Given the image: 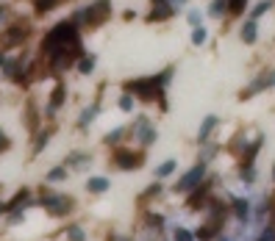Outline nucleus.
I'll list each match as a JSON object with an SVG mask.
<instances>
[{
	"label": "nucleus",
	"instance_id": "obj_9",
	"mask_svg": "<svg viewBox=\"0 0 275 241\" xmlns=\"http://www.w3.org/2000/svg\"><path fill=\"white\" fill-rule=\"evenodd\" d=\"M86 189H89V192H95V194L106 192V189H109V177H89Z\"/></svg>",
	"mask_w": 275,
	"mask_h": 241
},
{
	"label": "nucleus",
	"instance_id": "obj_4",
	"mask_svg": "<svg viewBox=\"0 0 275 241\" xmlns=\"http://www.w3.org/2000/svg\"><path fill=\"white\" fill-rule=\"evenodd\" d=\"M134 133H136V139H139L142 144H153V142H156V130L150 128V120H148V117H139Z\"/></svg>",
	"mask_w": 275,
	"mask_h": 241
},
{
	"label": "nucleus",
	"instance_id": "obj_21",
	"mask_svg": "<svg viewBox=\"0 0 275 241\" xmlns=\"http://www.w3.org/2000/svg\"><path fill=\"white\" fill-rule=\"evenodd\" d=\"M225 8L231 14H239L242 8H245V0H225Z\"/></svg>",
	"mask_w": 275,
	"mask_h": 241
},
{
	"label": "nucleus",
	"instance_id": "obj_7",
	"mask_svg": "<svg viewBox=\"0 0 275 241\" xmlns=\"http://www.w3.org/2000/svg\"><path fill=\"white\" fill-rule=\"evenodd\" d=\"M25 36H28V31H25V28H11V31H8V36H3V47H14V44L25 42Z\"/></svg>",
	"mask_w": 275,
	"mask_h": 241
},
{
	"label": "nucleus",
	"instance_id": "obj_35",
	"mask_svg": "<svg viewBox=\"0 0 275 241\" xmlns=\"http://www.w3.org/2000/svg\"><path fill=\"white\" fill-rule=\"evenodd\" d=\"M273 177H275V172H273Z\"/></svg>",
	"mask_w": 275,
	"mask_h": 241
},
{
	"label": "nucleus",
	"instance_id": "obj_19",
	"mask_svg": "<svg viewBox=\"0 0 275 241\" xmlns=\"http://www.w3.org/2000/svg\"><path fill=\"white\" fill-rule=\"evenodd\" d=\"M206 39H209V31H206V28H200V25H198V28L192 31V44H203Z\"/></svg>",
	"mask_w": 275,
	"mask_h": 241
},
{
	"label": "nucleus",
	"instance_id": "obj_15",
	"mask_svg": "<svg viewBox=\"0 0 275 241\" xmlns=\"http://www.w3.org/2000/svg\"><path fill=\"white\" fill-rule=\"evenodd\" d=\"M81 163H89V153H72V156L67 158V166H75V169H81Z\"/></svg>",
	"mask_w": 275,
	"mask_h": 241
},
{
	"label": "nucleus",
	"instance_id": "obj_26",
	"mask_svg": "<svg viewBox=\"0 0 275 241\" xmlns=\"http://www.w3.org/2000/svg\"><path fill=\"white\" fill-rule=\"evenodd\" d=\"M120 108H122V111H131V108H134V97H131V94H122V97H120Z\"/></svg>",
	"mask_w": 275,
	"mask_h": 241
},
{
	"label": "nucleus",
	"instance_id": "obj_28",
	"mask_svg": "<svg viewBox=\"0 0 275 241\" xmlns=\"http://www.w3.org/2000/svg\"><path fill=\"white\" fill-rule=\"evenodd\" d=\"M120 136H122V130L117 128V130H114V133H109V136H106V144H114V142H117V139H120Z\"/></svg>",
	"mask_w": 275,
	"mask_h": 241
},
{
	"label": "nucleus",
	"instance_id": "obj_8",
	"mask_svg": "<svg viewBox=\"0 0 275 241\" xmlns=\"http://www.w3.org/2000/svg\"><path fill=\"white\" fill-rule=\"evenodd\" d=\"M61 103H64V86L58 83L56 89H53V94H50V106H48V111L53 114V111H56L58 106H61Z\"/></svg>",
	"mask_w": 275,
	"mask_h": 241
},
{
	"label": "nucleus",
	"instance_id": "obj_2",
	"mask_svg": "<svg viewBox=\"0 0 275 241\" xmlns=\"http://www.w3.org/2000/svg\"><path fill=\"white\" fill-rule=\"evenodd\" d=\"M203 177H206V163H198L195 169H189L181 180H178L175 189H178V192H192V189H198V183L203 180Z\"/></svg>",
	"mask_w": 275,
	"mask_h": 241
},
{
	"label": "nucleus",
	"instance_id": "obj_12",
	"mask_svg": "<svg viewBox=\"0 0 275 241\" xmlns=\"http://www.w3.org/2000/svg\"><path fill=\"white\" fill-rule=\"evenodd\" d=\"M242 42H247V44L256 42V22H253V20L242 25Z\"/></svg>",
	"mask_w": 275,
	"mask_h": 241
},
{
	"label": "nucleus",
	"instance_id": "obj_16",
	"mask_svg": "<svg viewBox=\"0 0 275 241\" xmlns=\"http://www.w3.org/2000/svg\"><path fill=\"white\" fill-rule=\"evenodd\" d=\"M95 114H98V106H89L84 114H81V120H78V128H89V122L95 120Z\"/></svg>",
	"mask_w": 275,
	"mask_h": 241
},
{
	"label": "nucleus",
	"instance_id": "obj_34",
	"mask_svg": "<svg viewBox=\"0 0 275 241\" xmlns=\"http://www.w3.org/2000/svg\"><path fill=\"white\" fill-rule=\"evenodd\" d=\"M0 20H6V8H0Z\"/></svg>",
	"mask_w": 275,
	"mask_h": 241
},
{
	"label": "nucleus",
	"instance_id": "obj_27",
	"mask_svg": "<svg viewBox=\"0 0 275 241\" xmlns=\"http://www.w3.org/2000/svg\"><path fill=\"white\" fill-rule=\"evenodd\" d=\"M175 241H192V233L186 230V227H178V230H175Z\"/></svg>",
	"mask_w": 275,
	"mask_h": 241
},
{
	"label": "nucleus",
	"instance_id": "obj_6",
	"mask_svg": "<svg viewBox=\"0 0 275 241\" xmlns=\"http://www.w3.org/2000/svg\"><path fill=\"white\" fill-rule=\"evenodd\" d=\"M267 86H275V70L273 72H264V75H261V78L250 86V89H245V92H242V97H250V94L261 92V89H267Z\"/></svg>",
	"mask_w": 275,
	"mask_h": 241
},
{
	"label": "nucleus",
	"instance_id": "obj_14",
	"mask_svg": "<svg viewBox=\"0 0 275 241\" xmlns=\"http://www.w3.org/2000/svg\"><path fill=\"white\" fill-rule=\"evenodd\" d=\"M172 14V6L169 3H159V6L153 8V14H150V20H164V17Z\"/></svg>",
	"mask_w": 275,
	"mask_h": 241
},
{
	"label": "nucleus",
	"instance_id": "obj_37",
	"mask_svg": "<svg viewBox=\"0 0 275 241\" xmlns=\"http://www.w3.org/2000/svg\"><path fill=\"white\" fill-rule=\"evenodd\" d=\"M222 241H225V239H222Z\"/></svg>",
	"mask_w": 275,
	"mask_h": 241
},
{
	"label": "nucleus",
	"instance_id": "obj_20",
	"mask_svg": "<svg viewBox=\"0 0 275 241\" xmlns=\"http://www.w3.org/2000/svg\"><path fill=\"white\" fill-rule=\"evenodd\" d=\"M78 70L84 72V75H86V72H92V70H95V56H84V58H81V64H78Z\"/></svg>",
	"mask_w": 275,
	"mask_h": 241
},
{
	"label": "nucleus",
	"instance_id": "obj_18",
	"mask_svg": "<svg viewBox=\"0 0 275 241\" xmlns=\"http://www.w3.org/2000/svg\"><path fill=\"white\" fill-rule=\"evenodd\" d=\"M175 166H178L175 161H164L162 166L156 169V175H159V177H167V175H172V172H175Z\"/></svg>",
	"mask_w": 275,
	"mask_h": 241
},
{
	"label": "nucleus",
	"instance_id": "obj_23",
	"mask_svg": "<svg viewBox=\"0 0 275 241\" xmlns=\"http://www.w3.org/2000/svg\"><path fill=\"white\" fill-rule=\"evenodd\" d=\"M67 177V169H53V172H48V180L50 183H58V180H64Z\"/></svg>",
	"mask_w": 275,
	"mask_h": 241
},
{
	"label": "nucleus",
	"instance_id": "obj_33",
	"mask_svg": "<svg viewBox=\"0 0 275 241\" xmlns=\"http://www.w3.org/2000/svg\"><path fill=\"white\" fill-rule=\"evenodd\" d=\"M3 64H6V56H3V53H0V70H3Z\"/></svg>",
	"mask_w": 275,
	"mask_h": 241
},
{
	"label": "nucleus",
	"instance_id": "obj_11",
	"mask_svg": "<svg viewBox=\"0 0 275 241\" xmlns=\"http://www.w3.org/2000/svg\"><path fill=\"white\" fill-rule=\"evenodd\" d=\"M233 208H236V216H239L242 222L250 219V202H245V200H233Z\"/></svg>",
	"mask_w": 275,
	"mask_h": 241
},
{
	"label": "nucleus",
	"instance_id": "obj_17",
	"mask_svg": "<svg viewBox=\"0 0 275 241\" xmlns=\"http://www.w3.org/2000/svg\"><path fill=\"white\" fill-rule=\"evenodd\" d=\"M28 197H31V194H28V189H25V192H20V194H17V197H14V200H11V202L6 205V211H17V208H20L22 202H28Z\"/></svg>",
	"mask_w": 275,
	"mask_h": 241
},
{
	"label": "nucleus",
	"instance_id": "obj_30",
	"mask_svg": "<svg viewBox=\"0 0 275 241\" xmlns=\"http://www.w3.org/2000/svg\"><path fill=\"white\" fill-rule=\"evenodd\" d=\"M253 177H256L253 169H242V180H253Z\"/></svg>",
	"mask_w": 275,
	"mask_h": 241
},
{
	"label": "nucleus",
	"instance_id": "obj_10",
	"mask_svg": "<svg viewBox=\"0 0 275 241\" xmlns=\"http://www.w3.org/2000/svg\"><path fill=\"white\" fill-rule=\"evenodd\" d=\"M217 128V117H206L203 120V125H200V133H198V139L203 142V139H209V133Z\"/></svg>",
	"mask_w": 275,
	"mask_h": 241
},
{
	"label": "nucleus",
	"instance_id": "obj_13",
	"mask_svg": "<svg viewBox=\"0 0 275 241\" xmlns=\"http://www.w3.org/2000/svg\"><path fill=\"white\" fill-rule=\"evenodd\" d=\"M58 3H64V0H34V8L39 14H48L50 8H56Z\"/></svg>",
	"mask_w": 275,
	"mask_h": 241
},
{
	"label": "nucleus",
	"instance_id": "obj_36",
	"mask_svg": "<svg viewBox=\"0 0 275 241\" xmlns=\"http://www.w3.org/2000/svg\"><path fill=\"white\" fill-rule=\"evenodd\" d=\"M259 241H264V239H259Z\"/></svg>",
	"mask_w": 275,
	"mask_h": 241
},
{
	"label": "nucleus",
	"instance_id": "obj_24",
	"mask_svg": "<svg viewBox=\"0 0 275 241\" xmlns=\"http://www.w3.org/2000/svg\"><path fill=\"white\" fill-rule=\"evenodd\" d=\"M222 8H225V0H214V3H212V8H209V14L220 17V14H222Z\"/></svg>",
	"mask_w": 275,
	"mask_h": 241
},
{
	"label": "nucleus",
	"instance_id": "obj_5",
	"mask_svg": "<svg viewBox=\"0 0 275 241\" xmlns=\"http://www.w3.org/2000/svg\"><path fill=\"white\" fill-rule=\"evenodd\" d=\"M114 163H117V166H122V169H136L139 158H136V153H128V150H117V153H114Z\"/></svg>",
	"mask_w": 275,
	"mask_h": 241
},
{
	"label": "nucleus",
	"instance_id": "obj_32",
	"mask_svg": "<svg viewBox=\"0 0 275 241\" xmlns=\"http://www.w3.org/2000/svg\"><path fill=\"white\" fill-rule=\"evenodd\" d=\"M6 147H8V139H6L3 133H0V150H6Z\"/></svg>",
	"mask_w": 275,
	"mask_h": 241
},
{
	"label": "nucleus",
	"instance_id": "obj_25",
	"mask_svg": "<svg viewBox=\"0 0 275 241\" xmlns=\"http://www.w3.org/2000/svg\"><path fill=\"white\" fill-rule=\"evenodd\" d=\"M270 6H273V3H270V0H261L259 6L253 8V20H256V17H261V14H264V11H267Z\"/></svg>",
	"mask_w": 275,
	"mask_h": 241
},
{
	"label": "nucleus",
	"instance_id": "obj_3",
	"mask_svg": "<svg viewBox=\"0 0 275 241\" xmlns=\"http://www.w3.org/2000/svg\"><path fill=\"white\" fill-rule=\"evenodd\" d=\"M72 205V200L61 197V194H48L45 197V208H48L50 213H56V216H61V213H67Z\"/></svg>",
	"mask_w": 275,
	"mask_h": 241
},
{
	"label": "nucleus",
	"instance_id": "obj_22",
	"mask_svg": "<svg viewBox=\"0 0 275 241\" xmlns=\"http://www.w3.org/2000/svg\"><path fill=\"white\" fill-rule=\"evenodd\" d=\"M67 236H70V241H86V236H84V230L78 225H72L70 230H67Z\"/></svg>",
	"mask_w": 275,
	"mask_h": 241
},
{
	"label": "nucleus",
	"instance_id": "obj_31",
	"mask_svg": "<svg viewBox=\"0 0 275 241\" xmlns=\"http://www.w3.org/2000/svg\"><path fill=\"white\" fill-rule=\"evenodd\" d=\"M189 22H192V25H198V22H200V14H198V11H192V14H189Z\"/></svg>",
	"mask_w": 275,
	"mask_h": 241
},
{
	"label": "nucleus",
	"instance_id": "obj_29",
	"mask_svg": "<svg viewBox=\"0 0 275 241\" xmlns=\"http://www.w3.org/2000/svg\"><path fill=\"white\" fill-rule=\"evenodd\" d=\"M261 239H264V241H275V227H267V230H264V236H261Z\"/></svg>",
	"mask_w": 275,
	"mask_h": 241
},
{
	"label": "nucleus",
	"instance_id": "obj_1",
	"mask_svg": "<svg viewBox=\"0 0 275 241\" xmlns=\"http://www.w3.org/2000/svg\"><path fill=\"white\" fill-rule=\"evenodd\" d=\"M70 47L72 50H81V39H78L75 22L67 20V22H58L56 28L45 36V53L53 58L56 70H61L64 64H70V58H72L70 56Z\"/></svg>",
	"mask_w": 275,
	"mask_h": 241
}]
</instances>
